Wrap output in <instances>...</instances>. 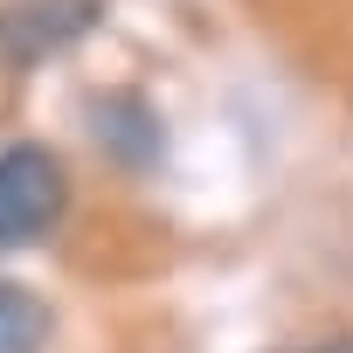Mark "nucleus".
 I'll return each mask as SVG.
<instances>
[{
  "label": "nucleus",
  "instance_id": "f257e3e1",
  "mask_svg": "<svg viewBox=\"0 0 353 353\" xmlns=\"http://www.w3.org/2000/svg\"><path fill=\"white\" fill-rule=\"evenodd\" d=\"M70 208V166L42 139L0 145V250H35Z\"/></svg>",
  "mask_w": 353,
  "mask_h": 353
},
{
  "label": "nucleus",
  "instance_id": "f03ea898",
  "mask_svg": "<svg viewBox=\"0 0 353 353\" xmlns=\"http://www.w3.org/2000/svg\"><path fill=\"white\" fill-rule=\"evenodd\" d=\"M104 21V0H14L0 14V56L8 63H42L70 42H83Z\"/></svg>",
  "mask_w": 353,
  "mask_h": 353
},
{
  "label": "nucleus",
  "instance_id": "7ed1b4c3",
  "mask_svg": "<svg viewBox=\"0 0 353 353\" xmlns=\"http://www.w3.org/2000/svg\"><path fill=\"white\" fill-rule=\"evenodd\" d=\"M56 332V312L35 284H14L0 277V353H42Z\"/></svg>",
  "mask_w": 353,
  "mask_h": 353
},
{
  "label": "nucleus",
  "instance_id": "20e7f679",
  "mask_svg": "<svg viewBox=\"0 0 353 353\" xmlns=\"http://www.w3.org/2000/svg\"><path fill=\"white\" fill-rule=\"evenodd\" d=\"M305 353H346V346H305Z\"/></svg>",
  "mask_w": 353,
  "mask_h": 353
}]
</instances>
